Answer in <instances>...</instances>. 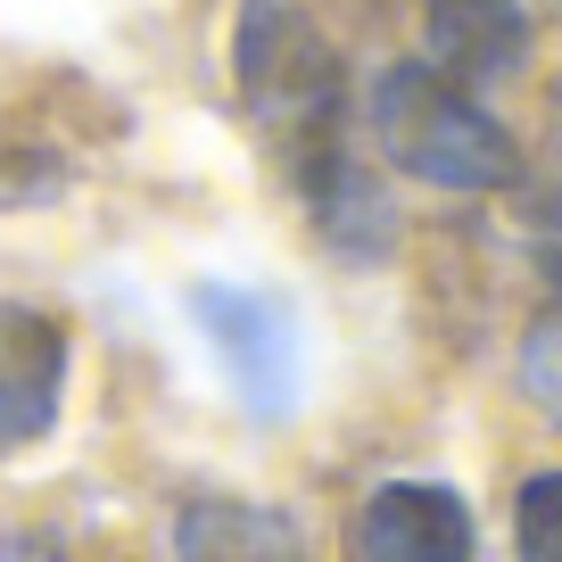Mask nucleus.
<instances>
[{"mask_svg":"<svg viewBox=\"0 0 562 562\" xmlns=\"http://www.w3.org/2000/svg\"><path fill=\"white\" fill-rule=\"evenodd\" d=\"M299 182H306V207H315V224H323L331 248H348V257L389 248V199L372 191V175L339 149V133L299 140Z\"/></svg>","mask_w":562,"mask_h":562,"instance_id":"nucleus-7","label":"nucleus"},{"mask_svg":"<svg viewBox=\"0 0 562 562\" xmlns=\"http://www.w3.org/2000/svg\"><path fill=\"white\" fill-rule=\"evenodd\" d=\"M356 554L364 562H472V513H463V496L430 488V480H397L364 505Z\"/></svg>","mask_w":562,"mask_h":562,"instance_id":"nucleus-5","label":"nucleus"},{"mask_svg":"<svg viewBox=\"0 0 562 562\" xmlns=\"http://www.w3.org/2000/svg\"><path fill=\"white\" fill-rule=\"evenodd\" d=\"M199 323H207L224 372L240 381V397L265 422L290 414V397H299V331H290V306L257 299V290H199Z\"/></svg>","mask_w":562,"mask_h":562,"instance_id":"nucleus-3","label":"nucleus"},{"mask_svg":"<svg viewBox=\"0 0 562 562\" xmlns=\"http://www.w3.org/2000/svg\"><path fill=\"white\" fill-rule=\"evenodd\" d=\"M182 562H306V546L273 513L199 505V513H182Z\"/></svg>","mask_w":562,"mask_h":562,"instance_id":"nucleus-8","label":"nucleus"},{"mask_svg":"<svg viewBox=\"0 0 562 562\" xmlns=\"http://www.w3.org/2000/svg\"><path fill=\"white\" fill-rule=\"evenodd\" d=\"M430 58L456 83H496L529 58V9L521 0H422Z\"/></svg>","mask_w":562,"mask_h":562,"instance_id":"nucleus-6","label":"nucleus"},{"mask_svg":"<svg viewBox=\"0 0 562 562\" xmlns=\"http://www.w3.org/2000/svg\"><path fill=\"white\" fill-rule=\"evenodd\" d=\"M67 331L42 306H0V447H34L58 422Z\"/></svg>","mask_w":562,"mask_h":562,"instance_id":"nucleus-4","label":"nucleus"},{"mask_svg":"<svg viewBox=\"0 0 562 562\" xmlns=\"http://www.w3.org/2000/svg\"><path fill=\"white\" fill-rule=\"evenodd\" d=\"M240 91L265 124H290L299 140L339 133V58L323 50V34L281 9V0H248L240 9V42H232Z\"/></svg>","mask_w":562,"mask_h":562,"instance_id":"nucleus-2","label":"nucleus"},{"mask_svg":"<svg viewBox=\"0 0 562 562\" xmlns=\"http://www.w3.org/2000/svg\"><path fill=\"white\" fill-rule=\"evenodd\" d=\"M521 562H562V472L521 488Z\"/></svg>","mask_w":562,"mask_h":562,"instance_id":"nucleus-9","label":"nucleus"},{"mask_svg":"<svg viewBox=\"0 0 562 562\" xmlns=\"http://www.w3.org/2000/svg\"><path fill=\"white\" fill-rule=\"evenodd\" d=\"M372 133L389 166L430 191H496L513 175V140L472 91H456L439 67H389L372 83Z\"/></svg>","mask_w":562,"mask_h":562,"instance_id":"nucleus-1","label":"nucleus"}]
</instances>
